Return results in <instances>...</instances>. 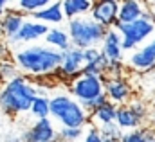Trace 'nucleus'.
Wrapping results in <instances>:
<instances>
[{
    "label": "nucleus",
    "mask_w": 155,
    "mask_h": 142,
    "mask_svg": "<svg viewBox=\"0 0 155 142\" xmlns=\"http://www.w3.org/2000/svg\"><path fill=\"white\" fill-rule=\"evenodd\" d=\"M16 67L31 76H49L58 72L61 65V52L43 45H31L15 54Z\"/></svg>",
    "instance_id": "nucleus-1"
},
{
    "label": "nucleus",
    "mask_w": 155,
    "mask_h": 142,
    "mask_svg": "<svg viewBox=\"0 0 155 142\" xmlns=\"http://www.w3.org/2000/svg\"><path fill=\"white\" fill-rule=\"evenodd\" d=\"M38 95L36 86L27 81V77L20 76L0 88V110L7 115H20L31 111V106Z\"/></svg>",
    "instance_id": "nucleus-2"
},
{
    "label": "nucleus",
    "mask_w": 155,
    "mask_h": 142,
    "mask_svg": "<svg viewBox=\"0 0 155 142\" xmlns=\"http://www.w3.org/2000/svg\"><path fill=\"white\" fill-rule=\"evenodd\" d=\"M117 33L123 40V50L124 52H134L146 41L155 38V15L153 9H146L143 18L132 22V24H119L116 25Z\"/></svg>",
    "instance_id": "nucleus-3"
},
{
    "label": "nucleus",
    "mask_w": 155,
    "mask_h": 142,
    "mask_svg": "<svg viewBox=\"0 0 155 142\" xmlns=\"http://www.w3.org/2000/svg\"><path fill=\"white\" fill-rule=\"evenodd\" d=\"M51 117L61 124V128H85L90 122V115L69 94H56L51 97Z\"/></svg>",
    "instance_id": "nucleus-4"
},
{
    "label": "nucleus",
    "mask_w": 155,
    "mask_h": 142,
    "mask_svg": "<svg viewBox=\"0 0 155 142\" xmlns=\"http://www.w3.org/2000/svg\"><path fill=\"white\" fill-rule=\"evenodd\" d=\"M67 33L71 38V45L85 50V49L97 47L99 43H103L107 29L103 25H99L96 20H92L90 16H83V18H76V20H69Z\"/></svg>",
    "instance_id": "nucleus-5"
},
{
    "label": "nucleus",
    "mask_w": 155,
    "mask_h": 142,
    "mask_svg": "<svg viewBox=\"0 0 155 142\" xmlns=\"http://www.w3.org/2000/svg\"><path fill=\"white\" fill-rule=\"evenodd\" d=\"M71 94L81 106L92 103L94 99L105 95V81L103 77H94V76H79L71 83Z\"/></svg>",
    "instance_id": "nucleus-6"
},
{
    "label": "nucleus",
    "mask_w": 155,
    "mask_h": 142,
    "mask_svg": "<svg viewBox=\"0 0 155 142\" xmlns=\"http://www.w3.org/2000/svg\"><path fill=\"white\" fill-rule=\"evenodd\" d=\"M126 67L128 70L135 72L139 76L155 70V38H152L150 41L141 45L137 50L128 54Z\"/></svg>",
    "instance_id": "nucleus-7"
},
{
    "label": "nucleus",
    "mask_w": 155,
    "mask_h": 142,
    "mask_svg": "<svg viewBox=\"0 0 155 142\" xmlns=\"http://www.w3.org/2000/svg\"><path fill=\"white\" fill-rule=\"evenodd\" d=\"M105 95L116 106H126L134 99V85L126 77H103Z\"/></svg>",
    "instance_id": "nucleus-8"
},
{
    "label": "nucleus",
    "mask_w": 155,
    "mask_h": 142,
    "mask_svg": "<svg viewBox=\"0 0 155 142\" xmlns=\"http://www.w3.org/2000/svg\"><path fill=\"white\" fill-rule=\"evenodd\" d=\"M83 65H85L83 50L76 49V47H71L65 52H61V65H60L56 74H60L63 79H69L72 83L74 79H78L81 76Z\"/></svg>",
    "instance_id": "nucleus-9"
},
{
    "label": "nucleus",
    "mask_w": 155,
    "mask_h": 142,
    "mask_svg": "<svg viewBox=\"0 0 155 142\" xmlns=\"http://www.w3.org/2000/svg\"><path fill=\"white\" fill-rule=\"evenodd\" d=\"M90 18L96 20L99 25H103L107 31L114 29L119 22V2L117 0H101L94 2Z\"/></svg>",
    "instance_id": "nucleus-10"
},
{
    "label": "nucleus",
    "mask_w": 155,
    "mask_h": 142,
    "mask_svg": "<svg viewBox=\"0 0 155 142\" xmlns=\"http://www.w3.org/2000/svg\"><path fill=\"white\" fill-rule=\"evenodd\" d=\"M24 142H60V133L56 131L51 119L36 121L22 137Z\"/></svg>",
    "instance_id": "nucleus-11"
},
{
    "label": "nucleus",
    "mask_w": 155,
    "mask_h": 142,
    "mask_svg": "<svg viewBox=\"0 0 155 142\" xmlns=\"http://www.w3.org/2000/svg\"><path fill=\"white\" fill-rule=\"evenodd\" d=\"M101 54L108 60V61H123L124 58V50H123V40L121 34L117 33V29H108L105 40L101 43Z\"/></svg>",
    "instance_id": "nucleus-12"
},
{
    "label": "nucleus",
    "mask_w": 155,
    "mask_h": 142,
    "mask_svg": "<svg viewBox=\"0 0 155 142\" xmlns=\"http://www.w3.org/2000/svg\"><path fill=\"white\" fill-rule=\"evenodd\" d=\"M25 22V15L20 13L18 9H7V13L0 18V33L4 34V38L7 41H13L16 34L20 33L22 25Z\"/></svg>",
    "instance_id": "nucleus-13"
},
{
    "label": "nucleus",
    "mask_w": 155,
    "mask_h": 142,
    "mask_svg": "<svg viewBox=\"0 0 155 142\" xmlns=\"http://www.w3.org/2000/svg\"><path fill=\"white\" fill-rule=\"evenodd\" d=\"M49 33V25L41 24L38 20H25L20 33L13 40V43H29V41H36L40 38H45Z\"/></svg>",
    "instance_id": "nucleus-14"
},
{
    "label": "nucleus",
    "mask_w": 155,
    "mask_h": 142,
    "mask_svg": "<svg viewBox=\"0 0 155 142\" xmlns=\"http://www.w3.org/2000/svg\"><path fill=\"white\" fill-rule=\"evenodd\" d=\"M148 4H143L139 0H124L119 2V24H132L146 13Z\"/></svg>",
    "instance_id": "nucleus-15"
},
{
    "label": "nucleus",
    "mask_w": 155,
    "mask_h": 142,
    "mask_svg": "<svg viewBox=\"0 0 155 142\" xmlns=\"http://www.w3.org/2000/svg\"><path fill=\"white\" fill-rule=\"evenodd\" d=\"M33 20H38L41 24H61L65 20V15H63V4L61 2H51L47 7H43L41 11L33 15Z\"/></svg>",
    "instance_id": "nucleus-16"
},
{
    "label": "nucleus",
    "mask_w": 155,
    "mask_h": 142,
    "mask_svg": "<svg viewBox=\"0 0 155 142\" xmlns=\"http://www.w3.org/2000/svg\"><path fill=\"white\" fill-rule=\"evenodd\" d=\"M61 4H63V15L69 20L88 16L92 11V5H94V2H90V0H63Z\"/></svg>",
    "instance_id": "nucleus-17"
},
{
    "label": "nucleus",
    "mask_w": 155,
    "mask_h": 142,
    "mask_svg": "<svg viewBox=\"0 0 155 142\" xmlns=\"http://www.w3.org/2000/svg\"><path fill=\"white\" fill-rule=\"evenodd\" d=\"M116 124L123 130V131H132V130H137L141 126H144V122L126 106H117V115H116Z\"/></svg>",
    "instance_id": "nucleus-18"
},
{
    "label": "nucleus",
    "mask_w": 155,
    "mask_h": 142,
    "mask_svg": "<svg viewBox=\"0 0 155 142\" xmlns=\"http://www.w3.org/2000/svg\"><path fill=\"white\" fill-rule=\"evenodd\" d=\"M116 115H117V106L114 103H105L103 106H99L92 115H90V122H94L96 128H101L105 124H112L116 122Z\"/></svg>",
    "instance_id": "nucleus-19"
},
{
    "label": "nucleus",
    "mask_w": 155,
    "mask_h": 142,
    "mask_svg": "<svg viewBox=\"0 0 155 142\" xmlns=\"http://www.w3.org/2000/svg\"><path fill=\"white\" fill-rule=\"evenodd\" d=\"M45 43L54 49V50H60V52H65L67 49H71V38H69V33L63 31V29H58V27H52L49 29V33L45 36Z\"/></svg>",
    "instance_id": "nucleus-20"
},
{
    "label": "nucleus",
    "mask_w": 155,
    "mask_h": 142,
    "mask_svg": "<svg viewBox=\"0 0 155 142\" xmlns=\"http://www.w3.org/2000/svg\"><path fill=\"white\" fill-rule=\"evenodd\" d=\"M119 142H155V126L144 124L137 130L124 131Z\"/></svg>",
    "instance_id": "nucleus-21"
},
{
    "label": "nucleus",
    "mask_w": 155,
    "mask_h": 142,
    "mask_svg": "<svg viewBox=\"0 0 155 142\" xmlns=\"http://www.w3.org/2000/svg\"><path fill=\"white\" fill-rule=\"evenodd\" d=\"M38 90V95H36V99H35V103H33V106H31V113L36 117V119H49L51 117V97L43 92V90Z\"/></svg>",
    "instance_id": "nucleus-22"
},
{
    "label": "nucleus",
    "mask_w": 155,
    "mask_h": 142,
    "mask_svg": "<svg viewBox=\"0 0 155 142\" xmlns=\"http://www.w3.org/2000/svg\"><path fill=\"white\" fill-rule=\"evenodd\" d=\"M107 69H108V60L101 54L96 61H92V63H85L81 74H83V76H94V77H105Z\"/></svg>",
    "instance_id": "nucleus-23"
},
{
    "label": "nucleus",
    "mask_w": 155,
    "mask_h": 142,
    "mask_svg": "<svg viewBox=\"0 0 155 142\" xmlns=\"http://www.w3.org/2000/svg\"><path fill=\"white\" fill-rule=\"evenodd\" d=\"M20 76L22 74L18 72V67H16L15 61H11V60H2L0 61V83L2 85H5V83H9L13 79L20 77Z\"/></svg>",
    "instance_id": "nucleus-24"
},
{
    "label": "nucleus",
    "mask_w": 155,
    "mask_h": 142,
    "mask_svg": "<svg viewBox=\"0 0 155 142\" xmlns=\"http://www.w3.org/2000/svg\"><path fill=\"white\" fill-rule=\"evenodd\" d=\"M49 4L51 2H47V0H20V2H16L18 11L24 15H35V13L41 11L43 7H47Z\"/></svg>",
    "instance_id": "nucleus-25"
},
{
    "label": "nucleus",
    "mask_w": 155,
    "mask_h": 142,
    "mask_svg": "<svg viewBox=\"0 0 155 142\" xmlns=\"http://www.w3.org/2000/svg\"><path fill=\"white\" fill-rule=\"evenodd\" d=\"M128 108L143 121V122H146L148 121V117H150V106H148V103L144 101V99H141V97H135V99H132L130 103H128Z\"/></svg>",
    "instance_id": "nucleus-26"
},
{
    "label": "nucleus",
    "mask_w": 155,
    "mask_h": 142,
    "mask_svg": "<svg viewBox=\"0 0 155 142\" xmlns=\"http://www.w3.org/2000/svg\"><path fill=\"white\" fill-rule=\"evenodd\" d=\"M97 130H99V133H101L103 139L112 140V142H119L121 140V137H123V133H124L116 122H112V124H105V126H101V128H97Z\"/></svg>",
    "instance_id": "nucleus-27"
},
{
    "label": "nucleus",
    "mask_w": 155,
    "mask_h": 142,
    "mask_svg": "<svg viewBox=\"0 0 155 142\" xmlns=\"http://www.w3.org/2000/svg\"><path fill=\"white\" fill-rule=\"evenodd\" d=\"M126 76H128V67L124 61H108L105 77H126Z\"/></svg>",
    "instance_id": "nucleus-28"
},
{
    "label": "nucleus",
    "mask_w": 155,
    "mask_h": 142,
    "mask_svg": "<svg viewBox=\"0 0 155 142\" xmlns=\"http://www.w3.org/2000/svg\"><path fill=\"white\" fill-rule=\"evenodd\" d=\"M58 133L60 142H76L83 137V128H61Z\"/></svg>",
    "instance_id": "nucleus-29"
},
{
    "label": "nucleus",
    "mask_w": 155,
    "mask_h": 142,
    "mask_svg": "<svg viewBox=\"0 0 155 142\" xmlns=\"http://www.w3.org/2000/svg\"><path fill=\"white\" fill-rule=\"evenodd\" d=\"M83 56H85V63H92V61H96V60L101 56V49H99V47L85 49V50H83Z\"/></svg>",
    "instance_id": "nucleus-30"
},
{
    "label": "nucleus",
    "mask_w": 155,
    "mask_h": 142,
    "mask_svg": "<svg viewBox=\"0 0 155 142\" xmlns=\"http://www.w3.org/2000/svg\"><path fill=\"white\" fill-rule=\"evenodd\" d=\"M83 142H103V137H101L99 130H97L96 126H92V128H88V131H87Z\"/></svg>",
    "instance_id": "nucleus-31"
},
{
    "label": "nucleus",
    "mask_w": 155,
    "mask_h": 142,
    "mask_svg": "<svg viewBox=\"0 0 155 142\" xmlns=\"http://www.w3.org/2000/svg\"><path fill=\"white\" fill-rule=\"evenodd\" d=\"M143 77L146 79V85H148V92L155 94V70L148 72V74H143Z\"/></svg>",
    "instance_id": "nucleus-32"
},
{
    "label": "nucleus",
    "mask_w": 155,
    "mask_h": 142,
    "mask_svg": "<svg viewBox=\"0 0 155 142\" xmlns=\"http://www.w3.org/2000/svg\"><path fill=\"white\" fill-rule=\"evenodd\" d=\"M7 13V2L5 0H0V18Z\"/></svg>",
    "instance_id": "nucleus-33"
},
{
    "label": "nucleus",
    "mask_w": 155,
    "mask_h": 142,
    "mask_svg": "<svg viewBox=\"0 0 155 142\" xmlns=\"http://www.w3.org/2000/svg\"><path fill=\"white\" fill-rule=\"evenodd\" d=\"M7 142H24V140H22V139H9Z\"/></svg>",
    "instance_id": "nucleus-34"
},
{
    "label": "nucleus",
    "mask_w": 155,
    "mask_h": 142,
    "mask_svg": "<svg viewBox=\"0 0 155 142\" xmlns=\"http://www.w3.org/2000/svg\"><path fill=\"white\" fill-rule=\"evenodd\" d=\"M153 15H155V9H153Z\"/></svg>",
    "instance_id": "nucleus-35"
}]
</instances>
